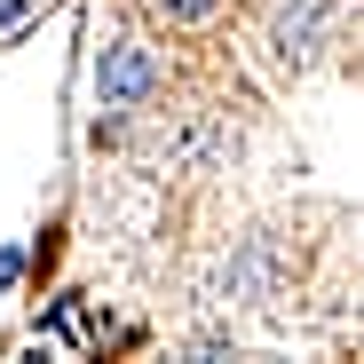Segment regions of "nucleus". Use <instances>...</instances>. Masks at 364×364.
Segmentation results:
<instances>
[{"label": "nucleus", "instance_id": "obj_1", "mask_svg": "<svg viewBox=\"0 0 364 364\" xmlns=\"http://www.w3.org/2000/svg\"><path fill=\"white\" fill-rule=\"evenodd\" d=\"M151 80H159V64L135 48V40H119V48H103V72H95V95L111 103V111H127V103H143L151 95Z\"/></svg>", "mask_w": 364, "mask_h": 364}, {"label": "nucleus", "instance_id": "obj_2", "mask_svg": "<svg viewBox=\"0 0 364 364\" xmlns=\"http://www.w3.org/2000/svg\"><path fill=\"white\" fill-rule=\"evenodd\" d=\"M166 16L174 24H198V16H214V0H166Z\"/></svg>", "mask_w": 364, "mask_h": 364}]
</instances>
